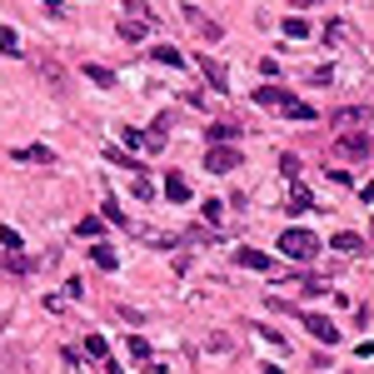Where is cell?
Returning <instances> with one entry per match:
<instances>
[{
    "label": "cell",
    "instance_id": "cell-1",
    "mask_svg": "<svg viewBox=\"0 0 374 374\" xmlns=\"http://www.w3.org/2000/svg\"><path fill=\"white\" fill-rule=\"evenodd\" d=\"M335 155H344V160H369V155H374L369 130H340V135H335Z\"/></svg>",
    "mask_w": 374,
    "mask_h": 374
},
{
    "label": "cell",
    "instance_id": "cell-2",
    "mask_svg": "<svg viewBox=\"0 0 374 374\" xmlns=\"http://www.w3.org/2000/svg\"><path fill=\"white\" fill-rule=\"evenodd\" d=\"M280 250H285L290 259H299V264H304V259H314V254H319V240H314L309 230H295V225H290V230L280 235Z\"/></svg>",
    "mask_w": 374,
    "mask_h": 374
},
{
    "label": "cell",
    "instance_id": "cell-3",
    "mask_svg": "<svg viewBox=\"0 0 374 374\" xmlns=\"http://www.w3.org/2000/svg\"><path fill=\"white\" fill-rule=\"evenodd\" d=\"M299 325H304V330H309V335H314L319 344H340V325H335L330 314H304Z\"/></svg>",
    "mask_w": 374,
    "mask_h": 374
},
{
    "label": "cell",
    "instance_id": "cell-4",
    "mask_svg": "<svg viewBox=\"0 0 374 374\" xmlns=\"http://www.w3.org/2000/svg\"><path fill=\"white\" fill-rule=\"evenodd\" d=\"M235 165H240V150H235V145H209V155H205V170L230 175Z\"/></svg>",
    "mask_w": 374,
    "mask_h": 374
},
{
    "label": "cell",
    "instance_id": "cell-5",
    "mask_svg": "<svg viewBox=\"0 0 374 374\" xmlns=\"http://www.w3.org/2000/svg\"><path fill=\"white\" fill-rule=\"evenodd\" d=\"M125 145L130 150H160V145H165V130H135V125H125Z\"/></svg>",
    "mask_w": 374,
    "mask_h": 374
},
{
    "label": "cell",
    "instance_id": "cell-6",
    "mask_svg": "<svg viewBox=\"0 0 374 374\" xmlns=\"http://www.w3.org/2000/svg\"><path fill=\"white\" fill-rule=\"evenodd\" d=\"M205 140H209V145H235V140H240V125L215 120V125H205Z\"/></svg>",
    "mask_w": 374,
    "mask_h": 374
},
{
    "label": "cell",
    "instance_id": "cell-7",
    "mask_svg": "<svg viewBox=\"0 0 374 374\" xmlns=\"http://www.w3.org/2000/svg\"><path fill=\"white\" fill-rule=\"evenodd\" d=\"M11 160H20V165H56V155H50L45 145H25V150H11Z\"/></svg>",
    "mask_w": 374,
    "mask_h": 374
},
{
    "label": "cell",
    "instance_id": "cell-8",
    "mask_svg": "<svg viewBox=\"0 0 374 374\" xmlns=\"http://www.w3.org/2000/svg\"><path fill=\"white\" fill-rule=\"evenodd\" d=\"M364 120H369L364 105H344V110H335V125H344V130H364Z\"/></svg>",
    "mask_w": 374,
    "mask_h": 374
},
{
    "label": "cell",
    "instance_id": "cell-9",
    "mask_svg": "<svg viewBox=\"0 0 374 374\" xmlns=\"http://www.w3.org/2000/svg\"><path fill=\"white\" fill-rule=\"evenodd\" d=\"M254 100H259V105H280V110H285L295 95H290V90H280V85H259V90H254Z\"/></svg>",
    "mask_w": 374,
    "mask_h": 374
},
{
    "label": "cell",
    "instance_id": "cell-10",
    "mask_svg": "<svg viewBox=\"0 0 374 374\" xmlns=\"http://www.w3.org/2000/svg\"><path fill=\"white\" fill-rule=\"evenodd\" d=\"M335 254H364V240H359L354 230H340V235H335Z\"/></svg>",
    "mask_w": 374,
    "mask_h": 374
},
{
    "label": "cell",
    "instance_id": "cell-11",
    "mask_svg": "<svg viewBox=\"0 0 374 374\" xmlns=\"http://www.w3.org/2000/svg\"><path fill=\"white\" fill-rule=\"evenodd\" d=\"M235 264H245V270H270V254H259V250H235Z\"/></svg>",
    "mask_w": 374,
    "mask_h": 374
},
{
    "label": "cell",
    "instance_id": "cell-12",
    "mask_svg": "<svg viewBox=\"0 0 374 374\" xmlns=\"http://www.w3.org/2000/svg\"><path fill=\"white\" fill-rule=\"evenodd\" d=\"M285 209H290V215H304V209H314L309 190H304V185H295V190H290V205H285Z\"/></svg>",
    "mask_w": 374,
    "mask_h": 374
},
{
    "label": "cell",
    "instance_id": "cell-13",
    "mask_svg": "<svg viewBox=\"0 0 374 374\" xmlns=\"http://www.w3.org/2000/svg\"><path fill=\"white\" fill-rule=\"evenodd\" d=\"M90 259L100 264V270H115V264H120V259H115V250H110V245H100V240L90 245Z\"/></svg>",
    "mask_w": 374,
    "mask_h": 374
},
{
    "label": "cell",
    "instance_id": "cell-14",
    "mask_svg": "<svg viewBox=\"0 0 374 374\" xmlns=\"http://www.w3.org/2000/svg\"><path fill=\"white\" fill-rule=\"evenodd\" d=\"M165 195H170L175 205H185V200H190V180H185V175H170V180H165Z\"/></svg>",
    "mask_w": 374,
    "mask_h": 374
},
{
    "label": "cell",
    "instance_id": "cell-15",
    "mask_svg": "<svg viewBox=\"0 0 374 374\" xmlns=\"http://www.w3.org/2000/svg\"><path fill=\"white\" fill-rule=\"evenodd\" d=\"M200 70H205V80L215 85V90H225V65H215L209 56H200Z\"/></svg>",
    "mask_w": 374,
    "mask_h": 374
},
{
    "label": "cell",
    "instance_id": "cell-16",
    "mask_svg": "<svg viewBox=\"0 0 374 374\" xmlns=\"http://www.w3.org/2000/svg\"><path fill=\"white\" fill-rule=\"evenodd\" d=\"M150 56H155L160 65H175V70L185 65V56H180V50H170V45H155V50H150Z\"/></svg>",
    "mask_w": 374,
    "mask_h": 374
},
{
    "label": "cell",
    "instance_id": "cell-17",
    "mask_svg": "<svg viewBox=\"0 0 374 374\" xmlns=\"http://www.w3.org/2000/svg\"><path fill=\"white\" fill-rule=\"evenodd\" d=\"M120 40L140 45V40H145V20H120Z\"/></svg>",
    "mask_w": 374,
    "mask_h": 374
},
{
    "label": "cell",
    "instance_id": "cell-18",
    "mask_svg": "<svg viewBox=\"0 0 374 374\" xmlns=\"http://www.w3.org/2000/svg\"><path fill=\"white\" fill-rule=\"evenodd\" d=\"M85 75H90L95 85H105V90H110V85H115V70H105V65H95V60L85 65Z\"/></svg>",
    "mask_w": 374,
    "mask_h": 374
},
{
    "label": "cell",
    "instance_id": "cell-19",
    "mask_svg": "<svg viewBox=\"0 0 374 374\" xmlns=\"http://www.w3.org/2000/svg\"><path fill=\"white\" fill-rule=\"evenodd\" d=\"M85 354H90V359H100V364H105V359H110V344H105V340H100V335H90V340H85Z\"/></svg>",
    "mask_w": 374,
    "mask_h": 374
},
{
    "label": "cell",
    "instance_id": "cell-20",
    "mask_svg": "<svg viewBox=\"0 0 374 374\" xmlns=\"http://www.w3.org/2000/svg\"><path fill=\"white\" fill-rule=\"evenodd\" d=\"M0 50H6V56H20V35L11 25H0Z\"/></svg>",
    "mask_w": 374,
    "mask_h": 374
},
{
    "label": "cell",
    "instance_id": "cell-21",
    "mask_svg": "<svg viewBox=\"0 0 374 374\" xmlns=\"http://www.w3.org/2000/svg\"><path fill=\"white\" fill-rule=\"evenodd\" d=\"M285 35H290V40H304V35H309V20L290 15V20H285Z\"/></svg>",
    "mask_w": 374,
    "mask_h": 374
},
{
    "label": "cell",
    "instance_id": "cell-22",
    "mask_svg": "<svg viewBox=\"0 0 374 374\" xmlns=\"http://www.w3.org/2000/svg\"><path fill=\"white\" fill-rule=\"evenodd\" d=\"M285 115H295V120H314V105H304V100H290V105H285Z\"/></svg>",
    "mask_w": 374,
    "mask_h": 374
},
{
    "label": "cell",
    "instance_id": "cell-23",
    "mask_svg": "<svg viewBox=\"0 0 374 374\" xmlns=\"http://www.w3.org/2000/svg\"><path fill=\"white\" fill-rule=\"evenodd\" d=\"M0 245H6L11 254H20V245H25V240H20V235H15L11 225H0Z\"/></svg>",
    "mask_w": 374,
    "mask_h": 374
},
{
    "label": "cell",
    "instance_id": "cell-24",
    "mask_svg": "<svg viewBox=\"0 0 374 374\" xmlns=\"http://www.w3.org/2000/svg\"><path fill=\"white\" fill-rule=\"evenodd\" d=\"M220 215H225V200H205V220L220 225Z\"/></svg>",
    "mask_w": 374,
    "mask_h": 374
},
{
    "label": "cell",
    "instance_id": "cell-25",
    "mask_svg": "<svg viewBox=\"0 0 374 374\" xmlns=\"http://www.w3.org/2000/svg\"><path fill=\"white\" fill-rule=\"evenodd\" d=\"M105 220H110V225H125V209H120L115 200H105Z\"/></svg>",
    "mask_w": 374,
    "mask_h": 374
},
{
    "label": "cell",
    "instance_id": "cell-26",
    "mask_svg": "<svg viewBox=\"0 0 374 374\" xmlns=\"http://www.w3.org/2000/svg\"><path fill=\"white\" fill-rule=\"evenodd\" d=\"M135 195H140V200H150V195H155V185H150V175H140V170H135Z\"/></svg>",
    "mask_w": 374,
    "mask_h": 374
},
{
    "label": "cell",
    "instance_id": "cell-27",
    "mask_svg": "<svg viewBox=\"0 0 374 374\" xmlns=\"http://www.w3.org/2000/svg\"><path fill=\"white\" fill-rule=\"evenodd\" d=\"M75 230H80V235H85V240H90V235H95V240H100V220H95V215H85V220H80V225H75Z\"/></svg>",
    "mask_w": 374,
    "mask_h": 374
},
{
    "label": "cell",
    "instance_id": "cell-28",
    "mask_svg": "<svg viewBox=\"0 0 374 374\" xmlns=\"http://www.w3.org/2000/svg\"><path fill=\"white\" fill-rule=\"evenodd\" d=\"M130 354H135V359H150V344H145L140 335H130Z\"/></svg>",
    "mask_w": 374,
    "mask_h": 374
},
{
    "label": "cell",
    "instance_id": "cell-29",
    "mask_svg": "<svg viewBox=\"0 0 374 374\" xmlns=\"http://www.w3.org/2000/svg\"><path fill=\"white\" fill-rule=\"evenodd\" d=\"M280 170H285V175L295 180V175H299V160H295V155H280Z\"/></svg>",
    "mask_w": 374,
    "mask_h": 374
},
{
    "label": "cell",
    "instance_id": "cell-30",
    "mask_svg": "<svg viewBox=\"0 0 374 374\" xmlns=\"http://www.w3.org/2000/svg\"><path fill=\"white\" fill-rule=\"evenodd\" d=\"M359 200H364V205H374V180H369V185H359Z\"/></svg>",
    "mask_w": 374,
    "mask_h": 374
}]
</instances>
